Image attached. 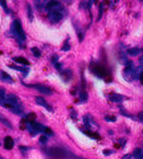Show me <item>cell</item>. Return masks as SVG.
I'll return each mask as SVG.
<instances>
[{
  "instance_id": "6da1fadb",
  "label": "cell",
  "mask_w": 143,
  "mask_h": 159,
  "mask_svg": "<svg viewBox=\"0 0 143 159\" xmlns=\"http://www.w3.org/2000/svg\"><path fill=\"white\" fill-rule=\"evenodd\" d=\"M11 31L16 39L23 40V41L25 40V33H24V29H23L21 21H20V20H15V21H13V24L11 26Z\"/></svg>"
},
{
  "instance_id": "7a4b0ae2",
  "label": "cell",
  "mask_w": 143,
  "mask_h": 159,
  "mask_svg": "<svg viewBox=\"0 0 143 159\" xmlns=\"http://www.w3.org/2000/svg\"><path fill=\"white\" fill-rule=\"evenodd\" d=\"M25 86L36 89V90H39L40 93H42V94H45V95H52L53 94L51 88H48V86H45V85H41V84H32V85H25Z\"/></svg>"
},
{
  "instance_id": "3957f363",
  "label": "cell",
  "mask_w": 143,
  "mask_h": 159,
  "mask_svg": "<svg viewBox=\"0 0 143 159\" xmlns=\"http://www.w3.org/2000/svg\"><path fill=\"white\" fill-rule=\"evenodd\" d=\"M46 9H48V13L49 12H65L64 7H62L61 3H58V2H49V3H46Z\"/></svg>"
},
{
  "instance_id": "277c9868",
  "label": "cell",
  "mask_w": 143,
  "mask_h": 159,
  "mask_svg": "<svg viewBox=\"0 0 143 159\" xmlns=\"http://www.w3.org/2000/svg\"><path fill=\"white\" fill-rule=\"evenodd\" d=\"M92 72L94 73L95 76L101 77V78H105L106 74H107V70H106V69L101 64H93L92 65Z\"/></svg>"
},
{
  "instance_id": "5b68a950",
  "label": "cell",
  "mask_w": 143,
  "mask_h": 159,
  "mask_svg": "<svg viewBox=\"0 0 143 159\" xmlns=\"http://www.w3.org/2000/svg\"><path fill=\"white\" fill-rule=\"evenodd\" d=\"M64 15H65V12H49L48 13V20L54 24V23H58L60 20L64 17Z\"/></svg>"
},
{
  "instance_id": "8992f818",
  "label": "cell",
  "mask_w": 143,
  "mask_h": 159,
  "mask_svg": "<svg viewBox=\"0 0 143 159\" xmlns=\"http://www.w3.org/2000/svg\"><path fill=\"white\" fill-rule=\"evenodd\" d=\"M35 101H36V104H37V105L42 106V108H45V109H46V110H48V111L53 113V108H52V106L48 104V102L45 101L44 98H41V97H36V98H35Z\"/></svg>"
},
{
  "instance_id": "52a82bcc",
  "label": "cell",
  "mask_w": 143,
  "mask_h": 159,
  "mask_svg": "<svg viewBox=\"0 0 143 159\" xmlns=\"http://www.w3.org/2000/svg\"><path fill=\"white\" fill-rule=\"evenodd\" d=\"M109 99L113 102H117V104H121V102L125 99V97L121 94H117V93H113V94H109Z\"/></svg>"
},
{
  "instance_id": "ba28073f",
  "label": "cell",
  "mask_w": 143,
  "mask_h": 159,
  "mask_svg": "<svg viewBox=\"0 0 143 159\" xmlns=\"http://www.w3.org/2000/svg\"><path fill=\"white\" fill-rule=\"evenodd\" d=\"M0 78H2L3 82H7V84H13V80L9 74H7L5 72H0Z\"/></svg>"
},
{
  "instance_id": "9c48e42d",
  "label": "cell",
  "mask_w": 143,
  "mask_h": 159,
  "mask_svg": "<svg viewBox=\"0 0 143 159\" xmlns=\"http://www.w3.org/2000/svg\"><path fill=\"white\" fill-rule=\"evenodd\" d=\"M4 147L7 148V150H11V148H13V139L11 137H5L4 138Z\"/></svg>"
},
{
  "instance_id": "30bf717a",
  "label": "cell",
  "mask_w": 143,
  "mask_h": 159,
  "mask_svg": "<svg viewBox=\"0 0 143 159\" xmlns=\"http://www.w3.org/2000/svg\"><path fill=\"white\" fill-rule=\"evenodd\" d=\"M84 122H85L86 126H93V127H98V125L94 123V121L92 119L90 115H85V117H84Z\"/></svg>"
},
{
  "instance_id": "8fae6325",
  "label": "cell",
  "mask_w": 143,
  "mask_h": 159,
  "mask_svg": "<svg viewBox=\"0 0 143 159\" xmlns=\"http://www.w3.org/2000/svg\"><path fill=\"white\" fill-rule=\"evenodd\" d=\"M132 157H134V159H143V150L137 147L132 152Z\"/></svg>"
},
{
  "instance_id": "7c38bea8",
  "label": "cell",
  "mask_w": 143,
  "mask_h": 159,
  "mask_svg": "<svg viewBox=\"0 0 143 159\" xmlns=\"http://www.w3.org/2000/svg\"><path fill=\"white\" fill-rule=\"evenodd\" d=\"M9 68H11V69H15V70H19V72H21V73H24L25 76L28 74V69L23 68V66H17V65H9Z\"/></svg>"
},
{
  "instance_id": "4fadbf2b",
  "label": "cell",
  "mask_w": 143,
  "mask_h": 159,
  "mask_svg": "<svg viewBox=\"0 0 143 159\" xmlns=\"http://www.w3.org/2000/svg\"><path fill=\"white\" fill-rule=\"evenodd\" d=\"M13 61L19 62V64H21V65H26V66L29 65V61L26 58H24V57H15V58H13Z\"/></svg>"
},
{
  "instance_id": "5bb4252c",
  "label": "cell",
  "mask_w": 143,
  "mask_h": 159,
  "mask_svg": "<svg viewBox=\"0 0 143 159\" xmlns=\"http://www.w3.org/2000/svg\"><path fill=\"white\" fill-rule=\"evenodd\" d=\"M139 53H141V49H139V48H130V49H127V55L129 56H138Z\"/></svg>"
},
{
  "instance_id": "9a60e30c",
  "label": "cell",
  "mask_w": 143,
  "mask_h": 159,
  "mask_svg": "<svg viewBox=\"0 0 143 159\" xmlns=\"http://www.w3.org/2000/svg\"><path fill=\"white\" fill-rule=\"evenodd\" d=\"M0 121H2V122H3V123H4V125L7 126V127H9V129H11V127H12V125H11V123H9V121H8V119H7L5 117H3V115H2V114H0Z\"/></svg>"
},
{
  "instance_id": "2e32d148",
  "label": "cell",
  "mask_w": 143,
  "mask_h": 159,
  "mask_svg": "<svg viewBox=\"0 0 143 159\" xmlns=\"http://www.w3.org/2000/svg\"><path fill=\"white\" fill-rule=\"evenodd\" d=\"M26 12H28V19L32 21V20H33V13H32V7L29 4L26 5Z\"/></svg>"
},
{
  "instance_id": "e0dca14e",
  "label": "cell",
  "mask_w": 143,
  "mask_h": 159,
  "mask_svg": "<svg viewBox=\"0 0 143 159\" xmlns=\"http://www.w3.org/2000/svg\"><path fill=\"white\" fill-rule=\"evenodd\" d=\"M25 119H26L28 122H35V121H36V115L33 114V113H31V114H28V115H26Z\"/></svg>"
},
{
  "instance_id": "ac0fdd59",
  "label": "cell",
  "mask_w": 143,
  "mask_h": 159,
  "mask_svg": "<svg viewBox=\"0 0 143 159\" xmlns=\"http://www.w3.org/2000/svg\"><path fill=\"white\" fill-rule=\"evenodd\" d=\"M79 98H81V101H82V102L88 101V95H86L85 90H81V92H79Z\"/></svg>"
},
{
  "instance_id": "d6986e66",
  "label": "cell",
  "mask_w": 143,
  "mask_h": 159,
  "mask_svg": "<svg viewBox=\"0 0 143 159\" xmlns=\"http://www.w3.org/2000/svg\"><path fill=\"white\" fill-rule=\"evenodd\" d=\"M85 134H86V135H89L90 138H94V139L99 138V135H98V134H93V132H92V131H89V130H88V131H85Z\"/></svg>"
},
{
  "instance_id": "ffe728a7",
  "label": "cell",
  "mask_w": 143,
  "mask_h": 159,
  "mask_svg": "<svg viewBox=\"0 0 143 159\" xmlns=\"http://www.w3.org/2000/svg\"><path fill=\"white\" fill-rule=\"evenodd\" d=\"M32 53L36 56V57H40V56H41V52H40V49H37V48H32Z\"/></svg>"
},
{
  "instance_id": "44dd1931",
  "label": "cell",
  "mask_w": 143,
  "mask_h": 159,
  "mask_svg": "<svg viewBox=\"0 0 143 159\" xmlns=\"http://www.w3.org/2000/svg\"><path fill=\"white\" fill-rule=\"evenodd\" d=\"M52 62L56 66L58 65V56L57 55H54V56H52Z\"/></svg>"
},
{
  "instance_id": "7402d4cb",
  "label": "cell",
  "mask_w": 143,
  "mask_h": 159,
  "mask_svg": "<svg viewBox=\"0 0 143 159\" xmlns=\"http://www.w3.org/2000/svg\"><path fill=\"white\" fill-rule=\"evenodd\" d=\"M0 5H2L3 8L5 9V12H9V9H8V7H7V3H5V2H3V0H0Z\"/></svg>"
},
{
  "instance_id": "603a6c76",
  "label": "cell",
  "mask_w": 143,
  "mask_h": 159,
  "mask_svg": "<svg viewBox=\"0 0 143 159\" xmlns=\"http://www.w3.org/2000/svg\"><path fill=\"white\" fill-rule=\"evenodd\" d=\"M5 92H4V89H0V99H3L4 101V98H5Z\"/></svg>"
},
{
  "instance_id": "cb8c5ba5",
  "label": "cell",
  "mask_w": 143,
  "mask_h": 159,
  "mask_svg": "<svg viewBox=\"0 0 143 159\" xmlns=\"http://www.w3.org/2000/svg\"><path fill=\"white\" fill-rule=\"evenodd\" d=\"M46 141H48V138H46L45 135H42V137L40 138V143H41V145H45V143H46Z\"/></svg>"
},
{
  "instance_id": "d4e9b609",
  "label": "cell",
  "mask_w": 143,
  "mask_h": 159,
  "mask_svg": "<svg viewBox=\"0 0 143 159\" xmlns=\"http://www.w3.org/2000/svg\"><path fill=\"white\" fill-rule=\"evenodd\" d=\"M105 119H106V121H111V122H114L117 118H115V117H113V115H106Z\"/></svg>"
},
{
  "instance_id": "484cf974",
  "label": "cell",
  "mask_w": 143,
  "mask_h": 159,
  "mask_svg": "<svg viewBox=\"0 0 143 159\" xmlns=\"http://www.w3.org/2000/svg\"><path fill=\"white\" fill-rule=\"evenodd\" d=\"M69 49H70V45H69V41H68L64 44V46H62V51H69Z\"/></svg>"
},
{
  "instance_id": "4316f807",
  "label": "cell",
  "mask_w": 143,
  "mask_h": 159,
  "mask_svg": "<svg viewBox=\"0 0 143 159\" xmlns=\"http://www.w3.org/2000/svg\"><path fill=\"white\" fill-rule=\"evenodd\" d=\"M66 157H69L70 159H85V158H81V157H76V155H73V154H68Z\"/></svg>"
},
{
  "instance_id": "83f0119b",
  "label": "cell",
  "mask_w": 143,
  "mask_h": 159,
  "mask_svg": "<svg viewBox=\"0 0 143 159\" xmlns=\"http://www.w3.org/2000/svg\"><path fill=\"white\" fill-rule=\"evenodd\" d=\"M131 158H132V154H126L122 159H131Z\"/></svg>"
},
{
  "instance_id": "f1b7e54d",
  "label": "cell",
  "mask_w": 143,
  "mask_h": 159,
  "mask_svg": "<svg viewBox=\"0 0 143 159\" xmlns=\"http://www.w3.org/2000/svg\"><path fill=\"white\" fill-rule=\"evenodd\" d=\"M104 154H105V155H111V154H113V151H111V150H105V151H104Z\"/></svg>"
},
{
  "instance_id": "f546056e",
  "label": "cell",
  "mask_w": 143,
  "mask_h": 159,
  "mask_svg": "<svg viewBox=\"0 0 143 159\" xmlns=\"http://www.w3.org/2000/svg\"><path fill=\"white\" fill-rule=\"evenodd\" d=\"M139 65H141V68H143V56H141V58H139Z\"/></svg>"
},
{
  "instance_id": "4dcf8cb0",
  "label": "cell",
  "mask_w": 143,
  "mask_h": 159,
  "mask_svg": "<svg viewBox=\"0 0 143 159\" xmlns=\"http://www.w3.org/2000/svg\"><path fill=\"white\" fill-rule=\"evenodd\" d=\"M139 81H141V84L143 85V72L141 73V76H139Z\"/></svg>"
},
{
  "instance_id": "1f68e13d",
  "label": "cell",
  "mask_w": 143,
  "mask_h": 159,
  "mask_svg": "<svg viewBox=\"0 0 143 159\" xmlns=\"http://www.w3.org/2000/svg\"><path fill=\"white\" fill-rule=\"evenodd\" d=\"M70 111H72V113H70V114H72V118H74V119H76V118H77V115H76V113H74V110H70Z\"/></svg>"
},
{
  "instance_id": "d6a6232c",
  "label": "cell",
  "mask_w": 143,
  "mask_h": 159,
  "mask_svg": "<svg viewBox=\"0 0 143 159\" xmlns=\"http://www.w3.org/2000/svg\"><path fill=\"white\" fill-rule=\"evenodd\" d=\"M139 119H141V121H143V113H141V114H139Z\"/></svg>"
},
{
  "instance_id": "836d02e7",
  "label": "cell",
  "mask_w": 143,
  "mask_h": 159,
  "mask_svg": "<svg viewBox=\"0 0 143 159\" xmlns=\"http://www.w3.org/2000/svg\"><path fill=\"white\" fill-rule=\"evenodd\" d=\"M0 159H3V158H2V157H0Z\"/></svg>"
},
{
  "instance_id": "e575fe53",
  "label": "cell",
  "mask_w": 143,
  "mask_h": 159,
  "mask_svg": "<svg viewBox=\"0 0 143 159\" xmlns=\"http://www.w3.org/2000/svg\"><path fill=\"white\" fill-rule=\"evenodd\" d=\"M142 51H143V49H142Z\"/></svg>"
}]
</instances>
